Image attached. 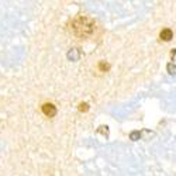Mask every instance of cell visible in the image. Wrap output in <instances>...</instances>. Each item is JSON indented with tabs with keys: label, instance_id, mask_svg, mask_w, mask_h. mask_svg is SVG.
Masks as SVG:
<instances>
[{
	"label": "cell",
	"instance_id": "obj_1",
	"mask_svg": "<svg viewBox=\"0 0 176 176\" xmlns=\"http://www.w3.org/2000/svg\"><path fill=\"white\" fill-rule=\"evenodd\" d=\"M73 31L76 35H81V37H86L93 31V24L89 19H78L75 23H73Z\"/></svg>",
	"mask_w": 176,
	"mask_h": 176
},
{
	"label": "cell",
	"instance_id": "obj_2",
	"mask_svg": "<svg viewBox=\"0 0 176 176\" xmlns=\"http://www.w3.org/2000/svg\"><path fill=\"white\" fill-rule=\"evenodd\" d=\"M42 113H44L47 117H54V116L57 114V107L51 103H45L42 106Z\"/></svg>",
	"mask_w": 176,
	"mask_h": 176
},
{
	"label": "cell",
	"instance_id": "obj_3",
	"mask_svg": "<svg viewBox=\"0 0 176 176\" xmlns=\"http://www.w3.org/2000/svg\"><path fill=\"white\" fill-rule=\"evenodd\" d=\"M66 57H68L69 61L76 62V61H79V58H81V51H79V48H72V50H69Z\"/></svg>",
	"mask_w": 176,
	"mask_h": 176
},
{
	"label": "cell",
	"instance_id": "obj_4",
	"mask_svg": "<svg viewBox=\"0 0 176 176\" xmlns=\"http://www.w3.org/2000/svg\"><path fill=\"white\" fill-rule=\"evenodd\" d=\"M159 37H161V40H164V41H171V40L173 38V33H172V30H169V28H164V30L161 31Z\"/></svg>",
	"mask_w": 176,
	"mask_h": 176
},
{
	"label": "cell",
	"instance_id": "obj_5",
	"mask_svg": "<svg viewBox=\"0 0 176 176\" xmlns=\"http://www.w3.org/2000/svg\"><path fill=\"white\" fill-rule=\"evenodd\" d=\"M140 137H141L140 131H133V133L130 134V140H131V141H138V140H140Z\"/></svg>",
	"mask_w": 176,
	"mask_h": 176
},
{
	"label": "cell",
	"instance_id": "obj_6",
	"mask_svg": "<svg viewBox=\"0 0 176 176\" xmlns=\"http://www.w3.org/2000/svg\"><path fill=\"white\" fill-rule=\"evenodd\" d=\"M166 69H168V72L171 73V75H176V65L175 64H168Z\"/></svg>",
	"mask_w": 176,
	"mask_h": 176
},
{
	"label": "cell",
	"instance_id": "obj_7",
	"mask_svg": "<svg viewBox=\"0 0 176 176\" xmlns=\"http://www.w3.org/2000/svg\"><path fill=\"white\" fill-rule=\"evenodd\" d=\"M99 68H100V71L106 72V71H109V68H110V66H109V64H106L104 61H102V62L99 64Z\"/></svg>",
	"mask_w": 176,
	"mask_h": 176
},
{
	"label": "cell",
	"instance_id": "obj_8",
	"mask_svg": "<svg viewBox=\"0 0 176 176\" xmlns=\"http://www.w3.org/2000/svg\"><path fill=\"white\" fill-rule=\"evenodd\" d=\"M99 133H102V134L103 135H106V137H107L109 135V130H107V127H104V126H102V127H99Z\"/></svg>",
	"mask_w": 176,
	"mask_h": 176
},
{
	"label": "cell",
	"instance_id": "obj_9",
	"mask_svg": "<svg viewBox=\"0 0 176 176\" xmlns=\"http://www.w3.org/2000/svg\"><path fill=\"white\" fill-rule=\"evenodd\" d=\"M79 110L81 111H88L89 110V104L88 103H81L79 104Z\"/></svg>",
	"mask_w": 176,
	"mask_h": 176
}]
</instances>
